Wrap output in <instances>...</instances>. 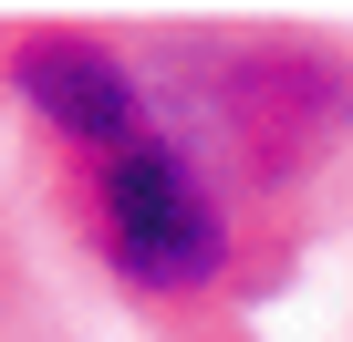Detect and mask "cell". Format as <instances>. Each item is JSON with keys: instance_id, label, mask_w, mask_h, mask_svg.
I'll list each match as a JSON object with an SVG mask.
<instances>
[{"instance_id": "obj_2", "label": "cell", "mask_w": 353, "mask_h": 342, "mask_svg": "<svg viewBox=\"0 0 353 342\" xmlns=\"http://www.w3.org/2000/svg\"><path fill=\"white\" fill-rule=\"evenodd\" d=\"M11 83H21V104L73 145V156H114L125 135H145L166 104H156V83L114 52V42H94V32H32L21 52H11Z\"/></svg>"}, {"instance_id": "obj_1", "label": "cell", "mask_w": 353, "mask_h": 342, "mask_svg": "<svg viewBox=\"0 0 353 342\" xmlns=\"http://www.w3.org/2000/svg\"><path fill=\"white\" fill-rule=\"evenodd\" d=\"M83 208H94V249L114 259V280L156 301H188L229 270V197L166 114L125 135L114 156H83Z\"/></svg>"}]
</instances>
